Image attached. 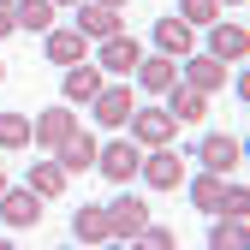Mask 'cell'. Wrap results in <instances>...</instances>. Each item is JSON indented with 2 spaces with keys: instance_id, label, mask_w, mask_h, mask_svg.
Instances as JSON below:
<instances>
[{
  "instance_id": "obj_15",
  "label": "cell",
  "mask_w": 250,
  "mask_h": 250,
  "mask_svg": "<svg viewBox=\"0 0 250 250\" xmlns=\"http://www.w3.org/2000/svg\"><path fill=\"white\" fill-rule=\"evenodd\" d=\"M42 54L54 66H78V60H89V36L83 30H42Z\"/></svg>"
},
{
  "instance_id": "obj_29",
  "label": "cell",
  "mask_w": 250,
  "mask_h": 250,
  "mask_svg": "<svg viewBox=\"0 0 250 250\" xmlns=\"http://www.w3.org/2000/svg\"><path fill=\"white\" fill-rule=\"evenodd\" d=\"M102 6H113V12H125V6H131V0H102Z\"/></svg>"
},
{
  "instance_id": "obj_5",
  "label": "cell",
  "mask_w": 250,
  "mask_h": 250,
  "mask_svg": "<svg viewBox=\"0 0 250 250\" xmlns=\"http://www.w3.org/2000/svg\"><path fill=\"white\" fill-rule=\"evenodd\" d=\"M208 54L221 60V66H244V54H250V30L238 18H214L208 24Z\"/></svg>"
},
{
  "instance_id": "obj_13",
  "label": "cell",
  "mask_w": 250,
  "mask_h": 250,
  "mask_svg": "<svg viewBox=\"0 0 250 250\" xmlns=\"http://www.w3.org/2000/svg\"><path fill=\"white\" fill-rule=\"evenodd\" d=\"M102 83H107V78H102V66H89V60H78V66H66V83H60V102H72V107H89Z\"/></svg>"
},
{
  "instance_id": "obj_21",
  "label": "cell",
  "mask_w": 250,
  "mask_h": 250,
  "mask_svg": "<svg viewBox=\"0 0 250 250\" xmlns=\"http://www.w3.org/2000/svg\"><path fill=\"white\" fill-rule=\"evenodd\" d=\"M24 185H30L42 203H54L60 191H66V167H60V161H30V179H24Z\"/></svg>"
},
{
  "instance_id": "obj_32",
  "label": "cell",
  "mask_w": 250,
  "mask_h": 250,
  "mask_svg": "<svg viewBox=\"0 0 250 250\" xmlns=\"http://www.w3.org/2000/svg\"><path fill=\"white\" fill-rule=\"evenodd\" d=\"M221 6H244V0H221Z\"/></svg>"
},
{
  "instance_id": "obj_16",
  "label": "cell",
  "mask_w": 250,
  "mask_h": 250,
  "mask_svg": "<svg viewBox=\"0 0 250 250\" xmlns=\"http://www.w3.org/2000/svg\"><path fill=\"white\" fill-rule=\"evenodd\" d=\"M78 30H83L89 42H102V36H119L125 18H119L113 6H102V0H78Z\"/></svg>"
},
{
  "instance_id": "obj_4",
  "label": "cell",
  "mask_w": 250,
  "mask_h": 250,
  "mask_svg": "<svg viewBox=\"0 0 250 250\" xmlns=\"http://www.w3.org/2000/svg\"><path fill=\"white\" fill-rule=\"evenodd\" d=\"M137 161H143V149H137L131 137H113V143L96 149V173L113 179V185H131V179H137Z\"/></svg>"
},
{
  "instance_id": "obj_22",
  "label": "cell",
  "mask_w": 250,
  "mask_h": 250,
  "mask_svg": "<svg viewBox=\"0 0 250 250\" xmlns=\"http://www.w3.org/2000/svg\"><path fill=\"white\" fill-rule=\"evenodd\" d=\"M18 6V30H30V36H42V30H54V0H12Z\"/></svg>"
},
{
  "instance_id": "obj_27",
  "label": "cell",
  "mask_w": 250,
  "mask_h": 250,
  "mask_svg": "<svg viewBox=\"0 0 250 250\" xmlns=\"http://www.w3.org/2000/svg\"><path fill=\"white\" fill-rule=\"evenodd\" d=\"M221 214H250V191L244 185H227L221 191Z\"/></svg>"
},
{
  "instance_id": "obj_10",
  "label": "cell",
  "mask_w": 250,
  "mask_h": 250,
  "mask_svg": "<svg viewBox=\"0 0 250 250\" xmlns=\"http://www.w3.org/2000/svg\"><path fill=\"white\" fill-rule=\"evenodd\" d=\"M0 221H6L12 232L36 227V221H42V197L30 191V185H6V191H0Z\"/></svg>"
},
{
  "instance_id": "obj_17",
  "label": "cell",
  "mask_w": 250,
  "mask_h": 250,
  "mask_svg": "<svg viewBox=\"0 0 250 250\" xmlns=\"http://www.w3.org/2000/svg\"><path fill=\"white\" fill-rule=\"evenodd\" d=\"M96 149H102V143H96V137H89L83 125H78V131H72L66 143H60V149H54V161L66 167V179H72V173H89V167H96Z\"/></svg>"
},
{
  "instance_id": "obj_1",
  "label": "cell",
  "mask_w": 250,
  "mask_h": 250,
  "mask_svg": "<svg viewBox=\"0 0 250 250\" xmlns=\"http://www.w3.org/2000/svg\"><path fill=\"white\" fill-rule=\"evenodd\" d=\"M137 179L149 185V191H179V185H185V155L173 143H155L143 161H137Z\"/></svg>"
},
{
  "instance_id": "obj_7",
  "label": "cell",
  "mask_w": 250,
  "mask_h": 250,
  "mask_svg": "<svg viewBox=\"0 0 250 250\" xmlns=\"http://www.w3.org/2000/svg\"><path fill=\"white\" fill-rule=\"evenodd\" d=\"M137 96H131V83H102L96 89V102H89V113H96L107 131H125V119H131Z\"/></svg>"
},
{
  "instance_id": "obj_28",
  "label": "cell",
  "mask_w": 250,
  "mask_h": 250,
  "mask_svg": "<svg viewBox=\"0 0 250 250\" xmlns=\"http://www.w3.org/2000/svg\"><path fill=\"white\" fill-rule=\"evenodd\" d=\"M12 30H18V6H12V0H0V42H6Z\"/></svg>"
},
{
  "instance_id": "obj_6",
  "label": "cell",
  "mask_w": 250,
  "mask_h": 250,
  "mask_svg": "<svg viewBox=\"0 0 250 250\" xmlns=\"http://www.w3.org/2000/svg\"><path fill=\"white\" fill-rule=\"evenodd\" d=\"M131 78H137V89H143V96H167V89L179 83V60L155 48V54H143L137 66H131Z\"/></svg>"
},
{
  "instance_id": "obj_19",
  "label": "cell",
  "mask_w": 250,
  "mask_h": 250,
  "mask_svg": "<svg viewBox=\"0 0 250 250\" xmlns=\"http://www.w3.org/2000/svg\"><path fill=\"white\" fill-rule=\"evenodd\" d=\"M167 113H173L179 125H197V119L208 113V96L191 89V83H173V89H167Z\"/></svg>"
},
{
  "instance_id": "obj_24",
  "label": "cell",
  "mask_w": 250,
  "mask_h": 250,
  "mask_svg": "<svg viewBox=\"0 0 250 250\" xmlns=\"http://www.w3.org/2000/svg\"><path fill=\"white\" fill-rule=\"evenodd\" d=\"M0 149H30V113H0Z\"/></svg>"
},
{
  "instance_id": "obj_26",
  "label": "cell",
  "mask_w": 250,
  "mask_h": 250,
  "mask_svg": "<svg viewBox=\"0 0 250 250\" xmlns=\"http://www.w3.org/2000/svg\"><path fill=\"white\" fill-rule=\"evenodd\" d=\"M131 244H149V250H173V244H179V238H173V232H167V227H155V221H149V227H143V232H137V238H131Z\"/></svg>"
},
{
  "instance_id": "obj_25",
  "label": "cell",
  "mask_w": 250,
  "mask_h": 250,
  "mask_svg": "<svg viewBox=\"0 0 250 250\" xmlns=\"http://www.w3.org/2000/svg\"><path fill=\"white\" fill-rule=\"evenodd\" d=\"M179 18L191 30H208L214 18H221V0H179Z\"/></svg>"
},
{
  "instance_id": "obj_8",
  "label": "cell",
  "mask_w": 250,
  "mask_h": 250,
  "mask_svg": "<svg viewBox=\"0 0 250 250\" xmlns=\"http://www.w3.org/2000/svg\"><path fill=\"white\" fill-rule=\"evenodd\" d=\"M191 161H203L208 173L227 179V173H238V161H244V143H238V137H221V131H208V137L191 149Z\"/></svg>"
},
{
  "instance_id": "obj_11",
  "label": "cell",
  "mask_w": 250,
  "mask_h": 250,
  "mask_svg": "<svg viewBox=\"0 0 250 250\" xmlns=\"http://www.w3.org/2000/svg\"><path fill=\"white\" fill-rule=\"evenodd\" d=\"M137 60H143V48H137V36H125V30L96 42V66H102V72H113V78H131Z\"/></svg>"
},
{
  "instance_id": "obj_33",
  "label": "cell",
  "mask_w": 250,
  "mask_h": 250,
  "mask_svg": "<svg viewBox=\"0 0 250 250\" xmlns=\"http://www.w3.org/2000/svg\"><path fill=\"white\" fill-rule=\"evenodd\" d=\"M0 191H6V173H0Z\"/></svg>"
},
{
  "instance_id": "obj_14",
  "label": "cell",
  "mask_w": 250,
  "mask_h": 250,
  "mask_svg": "<svg viewBox=\"0 0 250 250\" xmlns=\"http://www.w3.org/2000/svg\"><path fill=\"white\" fill-rule=\"evenodd\" d=\"M155 48L173 54V60H185V54H197V30L185 24L179 12H167V18H155Z\"/></svg>"
},
{
  "instance_id": "obj_30",
  "label": "cell",
  "mask_w": 250,
  "mask_h": 250,
  "mask_svg": "<svg viewBox=\"0 0 250 250\" xmlns=\"http://www.w3.org/2000/svg\"><path fill=\"white\" fill-rule=\"evenodd\" d=\"M54 6H78V0H54Z\"/></svg>"
},
{
  "instance_id": "obj_20",
  "label": "cell",
  "mask_w": 250,
  "mask_h": 250,
  "mask_svg": "<svg viewBox=\"0 0 250 250\" xmlns=\"http://www.w3.org/2000/svg\"><path fill=\"white\" fill-rule=\"evenodd\" d=\"M185 191H191V203H197L203 214H221V191H227V179H221V173H208V167H203L197 179H185Z\"/></svg>"
},
{
  "instance_id": "obj_2",
  "label": "cell",
  "mask_w": 250,
  "mask_h": 250,
  "mask_svg": "<svg viewBox=\"0 0 250 250\" xmlns=\"http://www.w3.org/2000/svg\"><path fill=\"white\" fill-rule=\"evenodd\" d=\"M78 125H83V119H78V107H72V102H54V107H42L36 119H30V143L54 155L60 143H66V137L78 131Z\"/></svg>"
},
{
  "instance_id": "obj_9",
  "label": "cell",
  "mask_w": 250,
  "mask_h": 250,
  "mask_svg": "<svg viewBox=\"0 0 250 250\" xmlns=\"http://www.w3.org/2000/svg\"><path fill=\"white\" fill-rule=\"evenodd\" d=\"M107 227H113V244H131V238L149 227V203H143V197H131V191L113 197V203H107Z\"/></svg>"
},
{
  "instance_id": "obj_23",
  "label": "cell",
  "mask_w": 250,
  "mask_h": 250,
  "mask_svg": "<svg viewBox=\"0 0 250 250\" xmlns=\"http://www.w3.org/2000/svg\"><path fill=\"white\" fill-rule=\"evenodd\" d=\"M244 244V214H221L208 227V250H238Z\"/></svg>"
},
{
  "instance_id": "obj_12",
  "label": "cell",
  "mask_w": 250,
  "mask_h": 250,
  "mask_svg": "<svg viewBox=\"0 0 250 250\" xmlns=\"http://www.w3.org/2000/svg\"><path fill=\"white\" fill-rule=\"evenodd\" d=\"M179 83H191V89H203V96H214V89L227 83V66L214 54H185L179 60Z\"/></svg>"
},
{
  "instance_id": "obj_3",
  "label": "cell",
  "mask_w": 250,
  "mask_h": 250,
  "mask_svg": "<svg viewBox=\"0 0 250 250\" xmlns=\"http://www.w3.org/2000/svg\"><path fill=\"white\" fill-rule=\"evenodd\" d=\"M125 131H131L137 149H155V143H173V137H179V119H173L167 107H131Z\"/></svg>"
},
{
  "instance_id": "obj_18",
  "label": "cell",
  "mask_w": 250,
  "mask_h": 250,
  "mask_svg": "<svg viewBox=\"0 0 250 250\" xmlns=\"http://www.w3.org/2000/svg\"><path fill=\"white\" fill-rule=\"evenodd\" d=\"M72 238L78 244H113V227H107V203H83L72 214Z\"/></svg>"
},
{
  "instance_id": "obj_31",
  "label": "cell",
  "mask_w": 250,
  "mask_h": 250,
  "mask_svg": "<svg viewBox=\"0 0 250 250\" xmlns=\"http://www.w3.org/2000/svg\"><path fill=\"white\" fill-rule=\"evenodd\" d=\"M0 83H6V60H0Z\"/></svg>"
}]
</instances>
